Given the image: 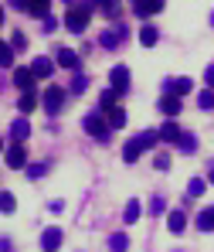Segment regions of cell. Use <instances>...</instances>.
Instances as JSON below:
<instances>
[{
  "label": "cell",
  "mask_w": 214,
  "mask_h": 252,
  "mask_svg": "<svg viewBox=\"0 0 214 252\" xmlns=\"http://www.w3.org/2000/svg\"><path fill=\"white\" fill-rule=\"evenodd\" d=\"M157 143H160V129H146V133L133 136L126 147H123V160H126V164H136V160H139V154H143V150H150V147H157Z\"/></svg>",
  "instance_id": "6da1fadb"
},
{
  "label": "cell",
  "mask_w": 214,
  "mask_h": 252,
  "mask_svg": "<svg viewBox=\"0 0 214 252\" xmlns=\"http://www.w3.org/2000/svg\"><path fill=\"white\" fill-rule=\"evenodd\" d=\"M82 129H85L92 140H99V143H106V140H109V133H112V126H109V120H106V113H102V109L85 113V116H82Z\"/></svg>",
  "instance_id": "7a4b0ae2"
},
{
  "label": "cell",
  "mask_w": 214,
  "mask_h": 252,
  "mask_svg": "<svg viewBox=\"0 0 214 252\" xmlns=\"http://www.w3.org/2000/svg\"><path fill=\"white\" fill-rule=\"evenodd\" d=\"M92 10H95L92 3H72V7H68V14H65V28H68V31H75V34H79V31H85Z\"/></svg>",
  "instance_id": "3957f363"
},
{
  "label": "cell",
  "mask_w": 214,
  "mask_h": 252,
  "mask_svg": "<svg viewBox=\"0 0 214 252\" xmlns=\"http://www.w3.org/2000/svg\"><path fill=\"white\" fill-rule=\"evenodd\" d=\"M65 95H68L65 89H58V85H48V92L41 95L44 113H51V116H54V113H61V106H65Z\"/></svg>",
  "instance_id": "277c9868"
},
{
  "label": "cell",
  "mask_w": 214,
  "mask_h": 252,
  "mask_svg": "<svg viewBox=\"0 0 214 252\" xmlns=\"http://www.w3.org/2000/svg\"><path fill=\"white\" fill-rule=\"evenodd\" d=\"M126 34H129L126 24H116L112 31H102V34H99V44H102L106 51H116V48H119V41H123Z\"/></svg>",
  "instance_id": "5b68a950"
},
{
  "label": "cell",
  "mask_w": 214,
  "mask_h": 252,
  "mask_svg": "<svg viewBox=\"0 0 214 252\" xmlns=\"http://www.w3.org/2000/svg\"><path fill=\"white\" fill-rule=\"evenodd\" d=\"M157 109H160L167 120H177V116H180V109H184V102H180V95L163 92V95H160V102H157Z\"/></svg>",
  "instance_id": "8992f818"
},
{
  "label": "cell",
  "mask_w": 214,
  "mask_h": 252,
  "mask_svg": "<svg viewBox=\"0 0 214 252\" xmlns=\"http://www.w3.org/2000/svg\"><path fill=\"white\" fill-rule=\"evenodd\" d=\"M109 85H112L119 95H126V92H129V68H126V65H116V68L109 72Z\"/></svg>",
  "instance_id": "52a82bcc"
},
{
  "label": "cell",
  "mask_w": 214,
  "mask_h": 252,
  "mask_svg": "<svg viewBox=\"0 0 214 252\" xmlns=\"http://www.w3.org/2000/svg\"><path fill=\"white\" fill-rule=\"evenodd\" d=\"M7 167H10V170H21V167H27V150H24L21 143L7 147Z\"/></svg>",
  "instance_id": "ba28073f"
},
{
  "label": "cell",
  "mask_w": 214,
  "mask_h": 252,
  "mask_svg": "<svg viewBox=\"0 0 214 252\" xmlns=\"http://www.w3.org/2000/svg\"><path fill=\"white\" fill-rule=\"evenodd\" d=\"M54 62H58L61 68H72V72H79V68H82V58H79V55H75L72 48H58Z\"/></svg>",
  "instance_id": "9c48e42d"
},
{
  "label": "cell",
  "mask_w": 214,
  "mask_h": 252,
  "mask_svg": "<svg viewBox=\"0 0 214 252\" xmlns=\"http://www.w3.org/2000/svg\"><path fill=\"white\" fill-rule=\"evenodd\" d=\"M41 249L44 252H58V249H61V228H54V225L44 228V232H41Z\"/></svg>",
  "instance_id": "30bf717a"
},
{
  "label": "cell",
  "mask_w": 214,
  "mask_h": 252,
  "mask_svg": "<svg viewBox=\"0 0 214 252\" xmlns=\"http://www.w3.org/2000/svg\"><path fill=\"white\" fill-rule=\"evenodd\" d=\"M163 89L184 99L187 92H194V79H187V75H184V79H170V82H163Z\"/></svg>",
  "instance_id": "8fae6325"
},
{
  "label": "cell",
  "mask_w": 214,
  "mask_h": 252,
  "mask_svg": "<svg viewBox=\"0 0 214 252\" xmlns=\"http://www.w3.org/2000/svg\"><path fill=\"white\" fill-rule=\"evenodd\" d=\"M163 3H167V0H136V3H133V14H139V17H150V14L163 10Z\"/></svg>",
  "instance_id": "7c38bea8"
},
{
  "label": "cell",
  "mask_w": 214,
  "mask_h": 252,
  "mask_svg": "<svg viewBox=\"0 0 214 252\" xmlns=\"http://www.w3.org/2000/svg\"><path fill=\"white\" fill-rule=\"evenodd\" d=\"M180 126H177V120H167V123L160 126V143H180Z\"/></svg>",
  "instance_id": "4fadbf2b"
},
{
  "label": "cell",
  "mask_w": 214,
  "mask_h": 252,
  "mask_svg": "<svg viewBox=\"0 0 214 252\" xmlns=\"http://www.w3.org/2000/svg\"><path fill=\"white\" fill-rule=\"evenodd\" d=\"M14 85H17L21 92H34V72H31V68H17V72H14Z\"/></svg>",
  "instance_id": "5bb4252c"
},
{
  "label": "cell",
  "mask_w": 214,
  "mask_h": 252,
  "mask_svg": "<svg viewBox=\"0 0 214 252\" xmlns=\"http://www.w3.org/2000/svg\"><path fill=\"white\" fill-rule=\"evenodd\" d=\"M167 228H170L173 235H180V232L187 228V215H184V208H173L170 215H167Z\"/></svg>",
  "instance_id": "9a60e30c"
},
{
  "label": "cell",
  "mask_w": 214,
  "mask_h": 252,
  "mask_svg": "<svg viewBox=\"0 0 214 252\" xmlns=\"http://www.w3.org/2000/svg\"><path fill=\"white\" fill-rule=\"evenodd\" d=\"M27 136H31V123H27V120H14V126H10V140H14V143H24Z\"/></svg>",
  "instance_id": "2e32d148"
},
{
  "label": "cell",
  "mask_w": 214,
  "mask_h": 252,
  "mask_svg": "<svg viewBox=\"0 0 214 252\" xmlns=\"http://www.w3.org/2000/svg\"><path fill=\"white\" fill-rule=\"evenodd\" d=\"M31 72H34V79H48V75H51V72H54V62H51V58H34V65H31Z\"/></svg>",
  "instance_id": "e0dca14e"
},
{
  "label": "cell",
  "mask_w": 214,
  "mask_h": 252,
  "mask_svg": "<svg viewBox=\"0 0 214 252\" xmlns=\"http://www.w3.org/2000/svg\"><path fill=\"white\" fill-rule=\"evenodd\" d=\"M197 228H201V232H214V205L197 211Z\"/></svg>",
  "instance_id": "ac0fdd59"
},
{
  "label": "cell",
  "mask_w": 214,
  "mask_h": 252,
  "mask_svg": "<svg viewBox=\"0 0 214 252\" xmlns=\"http://www.w3.org/2000/svg\"><path fill=\"white\" fill-rule=\"evenodd\" d=\"M116 95H119V92H116L112 85H109V89H102V92H99V109H102V113H109V109L116 106Z\"/></svg>",
  "instance_id": "d6986e66"
},
{
  "label": "cell",
  "mask_w": 214,
  "mask_h": 252,
  "mask_svg": "<svg viewBox=\"0 0 214 252\" xmlns=\"http://www.w3.org/2000/svg\"><path fill=\"white\" fill-rule=\"evenodd\" d=\"M109 252H129V235H126V232L109 235Z\"/></svg>",
  "instance_id": "ffe728a7"
},
{
  "label": "cell",
  "mask_w": 214,
  "mask_h": 252,
  "mask_svg": "<svg viewBox=\"0 0 214 252\" xmlns=\"http://www.w3.org/2000/svg\"><path fill=\"white\" fill-rule=\"evenodd\" d=\"M157 41H160V31H157L153 24H146V28L139 31V44H146V48H153Z\"/></svg>",
  "instance_id": "44dd1931"
},
{
  "label": "cell",
  "mask_w": 214,
  "mask_h": 252,
  "mask_svg": "<svg viewBox=\"0 0 214 252\" xmlns=\"http://www.w3.org/2000/svg\"><path fill=\"white\" fill-rule=\"evenodd\" d=\"M106 120H109V126H112V129H119V126H126V109L112 106V109L106 113Z\"/></svg>",
  "instance_id": "7402d4cb"
},
{
  "label": "cell",
  "mask_w": 214,
  "mask_h": 252,
  "mask_svg": "<svg viewBox=\"0 0 214 252\" xmlns=\"http://www.w3.org/2000/svg\"><path fill=\"white\" fill-rule=\"evenodd\" d=\"M48 10H51V0H31V7H27V14H34V17H51V14H48Z\"/></svg>",
  "instance_id": "603a6c76"
},
{
  "label": "cell",
  "mask_w": 214,
  "mask_h": 252,
  "mask_svg": "<svg viewBox=\"0 0 214 252\" xmlns=\"http://www.w3.org/2000/svg\"><path fill=\"white\" fill-rule=\"evenodd\" d=\"M139 215H143L139 201H129L126 208H123V221H126V225H133V221H139Z\"/></svg>",
  "instance_id": "cb8c5ba5"
},
{
  "label": "cell",
  "mask_w": 214,
  "mask_h": 252,
  "mask_svg": "<svg viewBox=\"0 0 214 252\" xmlns=\"http://www.w3.org/2000/svg\"><path fill=\"white\" fill-rule=\"evenodd\" d=\"M177 150H180V154H194V150H197V136H194V133H184L180 143H177Z\"/></svg>",
  "instance_id": "d4e9b609"
},
{
  "label": "cell",
  "mask_w": 214,
  "mask_h": 252,
  "mask_svg": "<svg viewBox=\"0 0 214 252\" xmlns=\"http://www.w3.org/2000/svg\"><path fill=\"white\" fill-rule=\"evenodd\" d=\"M204 188H208V181H204V177H190V184H187V198H201V194H204Z\"/></svg>",
  "instance_id": "484cf974"
},
{
  "label": "cell",
  "mask_w": 214,
  "mask_h": 252,
  "mask_svg": "<svg viewBox=\"0 0 214 252\" xmlns=\"http://www.w3.org/2000/svg\"><path fill=\"white\" fill-rule=\"evenodd\" d=\"M34 106H38V95H34V92H21V113L27 116Z\"/></svg>",
  "instance_id": "4316f807"
},
{
  "label": "cell",
  "mask_w": 214,
  "mask_h": 252,
  "mask_svg": "<svg viewBox=\"0 0 214 252\" xmlns=\"http://www.w3.org/2000/svg\"><path fill=\"white\" fill-rule=\"evenodd\" d=\"M102 14H106V17H112V21H116V17H119V14H123V3H119V0H106V3H102Z\"/></svg>",
  "instance_id": "83f0119b"
},
{
  "label": "cell",
  "mask_w": 214,
  "mask_h": 252,
  "mask_svg": "<svg viewBox=\"0 0 214 252\" xmlns=\"http://www.w3.org/2000/svg\"><path fill=\"white\" fill-rule=\"evenodd\" d=\"M85 89H88V75H82V72H75V75H72V92H75V95H82Z\"/></svg>",
  "instance_id": "f1b7e54d"
},
{
  "label": "cell",
  "mask_w": 214,
  "mask_h": 252,
  "mask_svg": "<svg viewBox=\"0 0 214 252\" xmlns=\"http://www.w3.org/2000/svg\"><path fill=\"white\" fill-rule=\"evenodd\" d=\"M150 215H153V218H157V215H170V211H167V201H163V198H153V201H150Z\"/></svg>",
  "instance_id": "f546056e"
},
{
  "label": "cell",
  "mask_w": 214,
  "mask_h": 252,
  "mask_svg": "<svg viewBox=\"0 0 214 252\" xmlns=\"http://www.w3.org/2000/svg\"><path fill=\"white\" fill-rule=\"evenodd\" d=\"M197 106H201V109H214V89H208V92L197 95Z\"/></svg>",
  "instance_id": "4dcf8cb0"
},
{
  "label": "cell",
  "mask_w": 214,
  "mask_h": 252,
  "mask_svg": "<svg viewBox=\"0 0 214 252\" xmlns=\"http://www.w3.org/2000/svg\"><path fill=\"white\" fill-rule=\"evenodd\" d=\"M10 48H14V51H24V48H27V41H24V34H21V31H14V34H10Z\"/></svg>",
  "instance_id": "1f68e13d"
},
{
  "label": "cell",
  "mask_w": 214,
  "mask_h": 252,
  "mask_svg": "<svg viewBox=\"0 0 214 252\" xmlns=\"http://www.w3.org/2000/svg\"><path fill=\"white\" fill-rule=\"evenodd\" d=\"M0 65H14V48L10 44H0Z\"/></svg>",
  "instance_id": "d6a6232c"
},
{
  "label": "cell",
  "mask_w": 214,
  "mask_h": 252,
  "mask_svg": "<svg viewBox=\"0 0 214 252\" xmlns=\"http://www.w3.org/2000/svg\"><path fill=\"white\" fill-rule=\"evenodd\" d=\"M0 208L7 211V215H10V211L17 208V201H14V194H10V191H3V198H0Z\"/></svg>",
  "instance_id": "836d02e7"
},
{
  "label": "cell",
  "mask_w": 214,
  "mask_h": 252,
  "mask_svg": "<svg viewBox=\"0 0 214 252\" xmlns=\"http://www.w3.org/2000/svg\"><path fill=\"white\" fill-rule=\"evenodd\" d=\"M44 170H48V164H31V167H27V177H34V181H38Z\"/></svg>",
  "instance_id": "e575fe53"
},
{
  "label": "cell",
  "mask_w": 214,
  "mask_h": 252,
  "mask_svg": "<svg viewBox=\"0 0 214 252\" xmlns=\"http://www.w3.org/2000/svg\"><path fill=\"white\" fill-rule=\"evenodd\" d=\"M153 167H157V170H167V167H170V157H167V154H157Z\"/></svg>",
  "instance_id": "d590c367"
},
{
  "label": "cell",
  "mask_w": 214,
  "mask_h": 252,
  "mask_svg": "<svg viewBox=\"0 0 214 252\" xmlns=\"http://www.w3.org/2000/svg\"><path fill=\"white\" fill-rule=\"evenodd\" d=\"M204 82H208V89H214V65L204 68Z\"/></svg>",
  "instance_id": "8d00e7d4"
},
{
  "label": "cell",
  "mask_w": 214,
  "mask_h": 252,
  "mask_svg": "<svg viewBox=\"0 0 214 252\" xmlns=\"http://www.w3.org/2000/svg\"><path fill=\"white\" fill-rule=\"evenodd\" d=\"M7 3L17 7V10H27V7H31V0H7Z\"/></svg>",
  "instance_id": "74e56055"
},
{
  "label": "cell",
  "mask_w": 214,
  "mask_h": 252,
  "mask_svg": "<svg viewBox=\"0 0 214 252\" xmlns=\"http://www.w3.org/2000/svg\"><path fill=\"white\" fill-rule=\"evenodd\" d=\"M54 28H58V21H54V17H44V31H48V34H51V31H54Z\"/></svg>",
  "instance_id": "f35d334b"
},
{
  "label": "cell",
  "mask_w": 214,
  "mask_h": 252,
  "mask_svg": "<svg viewBox=\"0 0 214 252\" xmlns=\"http://www.w3.org/2000/svg\"><path fill=\"white\" fill-rule=\"evenodd\" d=\"M208 181H211V184H214V167H211V174H208Z\"/></svg>",
  "instance_id": "ab89813d"
},
{
  "label": "cell",
  "mask_w": 214,
  "mask_h": 252,
  "mask_svg": "<svg viewBox=\"0 0 214 252\" xmlns=\"http://www.w3.org/2000/svg\"><path fill=\"white\" fill-rule=\"evenodd\" d=\"M211 28H214V10H211Z\"/></svg>",
  "instance_id": "60d3db41"
},
{
  "label": "cell",
  "mask_w": 214,
  "mask_h": 252,
  "mask_svg": "<svg viewBox=\"0 0 214 252\" xmlns=\"http://www.w3.org/2000/svg\"><path fill=\"white\" fill-rule=\"evenodd\" d=\"M65 3H72V0H65Z\"/></svg>",
  "instance_id": "b9f144b4"
},
{
  "label": "cell",
  "mask_w": 214,
  "mask_h": 252,
  "mask_svg": "<svg viewBox=\"0 0 214 252\" xmlns=\"http://www.w3.org/2000/svg\"><path fill=\"white\" fill-rule=\"evenodd\" d=\"M133 3H136V0H133Z\"/></svg>",
  "instance_id": "7bdbcfd3"
}]
</instances>
